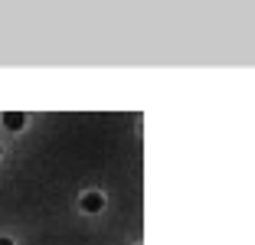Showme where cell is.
<instances>
[{
    "instance_id": "obj_1",
    "label": "cell",
    "mask_w": 255,
    "mask_h": 245,
    "mask_svg": "<svg viewBox=\"0 0 255 245\" xmlns=\"http://www.w3.org/2000/svg\"><path fill=\"white\" fill-rule=\"evenodd\" d=\"M3 124H7L10 131H20V127L26 124V115H23V112H7V115H3Z\"/></svg>"
},
{
    "instance_id": "obj_2",
    "label": "cell",
    "mask_w": 255,
    "mask_h": 245,
    "mask_svg": "<svg viewBox=\"0 0 255 245\" xmlns=\"http://www.w3.org/2000/svg\"><path fill=\"white\" fill-rule=\"evenodd\" d=\"M102 203H105V200H102L98 193H85L82 196V209H85V213H98V209H102Z\"/></svg>"
},
{
    "instance_id": "obj_3",
    "label": "cell",
    "mask_w": 255,
    "mask_h": 245,
    "mask_svg": "<svg viewBox=\"0 0 255 245\" xmlns=\"http://www.w3.org/2000/svg\"><path fill=\"white\" fill-rule=\"evenodd\" d=\"M0 245H13V242H10V239H0Z\"/></svg>"
}]
</instances>
